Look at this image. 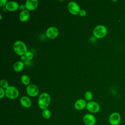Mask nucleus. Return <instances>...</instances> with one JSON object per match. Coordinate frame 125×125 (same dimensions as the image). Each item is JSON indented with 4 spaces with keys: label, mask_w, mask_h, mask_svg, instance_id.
<instances>
[{
    "label": "nucleus",
    "mask_w": 125,
    "mask_h": 125,
    "mask_svg": "<svg viewBox=\"0 0 125 125\" xmlns=\"http://www.w3.org/2000/svg\"><path fill=\"white\" fill-rule=\"evenodd\" d=\"M59 30L55 26L48 27L46 31V36L50 39H54L59 35Z\"/></svg>",
    "instance_id": "9"
},
{
    "label": "nucleus",
    "mask_w": 125,
    "mask_h": 125,
    "mask_svg": "<svg viewBox=\"0 0 125 125\" xmlns=\"http://www.w3.org/2000/svg\"><path fill=\"white\" fill-rule=\"evenodd\" d=\"M5 96L9 99L14 100L17 98L19 95L18 89L14 86H9L5 89Z\"/></svg>",
    "instance_id": "4"
},
{
    "label": "nucleus",
    "mask_w": 125,
    "mask_h": 125,
    "mask_svg": "<svg viewBox=\"0 0 125 125\" xmlns=\"http://www.w3.org/2000/svg\"><path fill=\"white\" fill-rule=\"evenodd\" d=\"M68 9L71 14L74 15L78 14L81 10L79 4L74 1H71L68 3Z\"/></svg>",
    "instance_id": "7"
},
{
    "label": "nucleus",
    "mask_w": 125,
    "mask_h": 125,
    "mask_svg": "<svg viewBox=\"0 0 125 125\" xmlns=\"http://www.w3.org/2000/svg\"><path fill=\"white\" fill-rule=\"evenodd\" d=\"M83 121L86 125H94L96 124V119L93 114L88 113L84 115Z\"/></svg>",
    "instance_id": "10"
},
{
    "label": "nucleus",
    "mask_w": 125,
    "mask_h": 125,
    "mask_svg": "<svg viewBox=\"0 0 125 125\" xmlns=\"http://www.w3.org/2000/svg\"><path fill=\"white\" fill-rule=\"evenodd\" d=\"M13 49L15 53L20 56L25 55L28 51L26 44L21 41H17L15 42L13 45Z\"/></svg>",
    "instance_id": "2"
},
{
    "label": "nucleus",
    "mask_w": 125,
    "mask_h": 125,
    "mask_svg": "<svg viewBox=\"0 0 125 125\" xmlns=\"http://www.w3.org/2000/svg\"><path fill=\"white\" fill-rule=\"evenodd\" d=\"M21 105L25 108H29L32 105V102L29 98L27 96H22L20 99Z\"/></svg>",
    "instance_id": "14"
},
{
    "label": "nucleus",
    "mask_w": 125,
    "mask_h": 125,
    "mask_svg": "<svg viewBox=\"0 0 125 125\" xmlns=\"http://www.w3.org/2000/svg\"><path fill=\"white\" fill-rule=\"evenodd\" d=\"M25 4L27 10L33 11L37 8L38 1L37 0H27Z\"/></svg>",
    "instance_id": "11"
},
{
    "label": "nucleus",
    "mask_w": 125,
    "mask_h": 125,
    "mask_svg": "<svg viewBox=\"0 0 125 125\" xmlns=\"http://www.w3.org/2000/svg\"><path fill=\"white\" fill-rule=\"evenodd\" d=\"M93 35L98 39H102L106 36L107 33V30L104 25H98L93 29Z\"/></svg>",
    "instance_id": "3"
},
{
    "label": "nucleus",
    "mask_w": 125,
    "mask_h": 125,
    "mask_svg": "<svg viewBox=\"0 0 125 125\" xmlns=\"http://www.w3.org/2000/svg\"><path fill=\"white\" fill-rule=\"evenodd\" d=\"M86 109L88 111L92 113H98L100 110L99 104L94 101H90L87 103Z\"/></svg>",
    "instance_id": "6"
},
{
    "label": "nucleus",
    "mask_w": 125,
    "mask_h": 125,
    "mask_svg": "<svg viewBox=\"0 0 125 125\" xmlns=\"http://www.w3.org/2000/svg\"><path fill=\"white\" fill-rule=\"evenodd\" d=\"M1 19H2V15H1V14H0V20H1Z\"/></svg>",
    "instance_id": "27"
},
{
    "label": "nucleus",
    "mask_w": 125,
    "mask_h": 125,
    "mask_svg": "<svg viewBox=\"0 0 125 125\" xmlns=\"http://www.w3.org/2000/svg\"><path fill=\"white\" fill-rule=\"evenodd\" d=\"M87 103L86 101L83 99H80L77 100L74 104L75 108L78 110H81L83 109L86 107Z\"/></svg>",
    "instance_id": "13"
},
{
    "label": "nucleus",
    "mask_w": 125,
    "mask_h": 125,
    "mask_svg": "<svg viewBox=\"0 0 125 125\" xmlns=\"http://www.w3.org/2000/svg\"><path fill=\"white\" fill-rule=\"evenodd\" d=\"M30 17V13L28 10H25L20 12L19 14V19L21 21H26Z\"/></svg>",
    "instance_id": "15"
},
{
    "label": "nucleus",
    "mask_w": 125,
    "mask_h": 125,
    "mask_svg": "<svg viewBox=\"0 0 125 125\" xmlns=\"http://www.w3.org/2000/svg\"><path fill=\"white\" fill-rule=\"evenodd\" d=\"M24 63L21 61H17L13 65V69L16 72H20L24 68Z\"/></svg>",
    "instance_id": "16"
},
{
    "label": "nucleus",
    "mask_w": 125,
    "mask_h": 125,
    "mask_svg": "<svg viewBox=\"0 0 125 125\" xmlns=\"http://www.w3.org/2000/svg\"><path fill=\"white\" fill-rule=\"evenodd\" d=\"M21 60H22V61H25L26 59V57H25V55H22V56H21Z\"/></svg>",
    "instance_id": "26"
},
{
    "label": "nucleus",
    "mask_w": 125,
    "mask_h": 125,
    "mask_svg": "<svg viewBox=\"0 0 125 125\" xmlns=\"http://www.w3.org/2000/svg\"><path fill=\"white\" fill-rule=\"evenodd\" d=\"M79 14L81 17H84L86 15V11L84 9H81Z\"/></svg>",
    "instance_id": "23"
},
{
    "label": "nucleus",
    "mask_w": 125,
    "mask_h": 125,
    "mask_svg": "<svg viewBox=\"0 0 125 125\" xmlns=\"http://www.w3.org/2000/svg\"><path fill=\"white\" fill-rule=\"evenodd\" d=\"M51 97L49 94L43 92L40 94L38 99V105L40 109H46L50 104Z\"/></svg>",
    "instance_id": "1"
},
{
    "label": "nucleus",
    "mask_w": 125,
    "mask_h": 125,
    "mask_svg": "<svg viewBox=\"0 0 125 125\" xmlns=\"http://www.w3.org/2000/svg\"><path fill=\"white\" fill-rule=\"evenodd\" d=\"M42 116L45 119H48L51 117V113L50 111L47 108L42 110Z\"/></svg>",
    "instance_id": "18"
},
{
    "label": "nucleus",
    "mask_w": 125,
    "mask_h": 125,
    "mask_svg": "<svg viewBox=\"0 0 125 125\" xmlns=\"http://www.w3.org/2000/svg\"><path fill=\"white\" fill-rule=\"evenodd\" d=\"M108 121L111 125H119L121 121V116L118 112H113L109 115Z\"/></svg>",
    "instance_id": "5"
},
{
    "label": "nucleus",
    "mask_w": 125,
    "mask_h": 125,
    "mask_svg": "<svg viewBox=\"0 0 125 125\" xmlns=\"http://www.w3.org/2000/svg\"><path fill=\"white\" fill-rule=\"evenodd\" d=\"M21 83L24 85H29V83L30 82V79L28 75L26 74H24L22 75L21 78Z\"/></svg>",
    "instance_id": "17"
},
{
    "label": "nucleus",
    "mask_w": 125,
    "mask_h": 125,
    "mask_svg": "<svg viewBox=\"0 0 125 125\" xmlns=\"http://www.w3.org/2000/svg\"><path fill=\"white\" fill-rule=\"evenodd\" d=\"M19 9L22 11H24L25 10H26V7L25 5V4H21V5H20L19 6Z\"/></svg>",
    "instance_id": "25"
},
{
    "label": "nucleus",
    "mask_w": 125,
    "mask_h": 125,
    "mask_svg": "<svg viewBox=\"0 0 125 125\" xmlns=\"http://www.w3.org/2000/svg\"><path fill=\"white\" fill-rule=\"evenodd\" d=\"M8 2L7 0H0V6L2 7L3 6H5L6 3Z\"/></svg>",
    "instance_id": "24"
},
{
    "label": "nucleus",
    "mask_w": 125,
    "mask_h": 125,
    "mask_svg": "<svg viewBox=\"0 0 125 125\" xmlns=\"http://www.w3.org/2000/svg\"><path fill=\"white\" fill-rule=\"evenodd\" d=\"M0 87H2V88L5 89H6L7 88H8L9 86L8 81L4 79H2L0 81Z\"/></svg>",
    "instance_id": "20"
},
{
    "label": "nucleus",
    "mask_w": 125,
    "mask_h": 125,
    "mask_svg": "<svg viewBox=\"0 0 125 125\" xmlns=\"http://www.w3.org/2000/svg\"><path fill=\"white\" fill-rule=\"evenodd\" d=\"M25 56L26 57V60L29 61V60H31L33 58V54L30 52V51H27L25 54Z\"/></svg>",
    "instance_id": "21"
},
{
    "label": "nucleus",
    "mask_w": 125,
    "mask_h": 125,
    "mask_svg": "<svg viewBox=\"0 0 125 125\" xmlns=\"http://www.w3.org/2000/svg\"><path fill=\"white\" fill-rule=\"evenodd\" d=\"M19 4L15 1H8L5 5L6 10L9 11H15L19 9Z\"/></svg>",
    "instance_id": "12"
},
{
    "label": "nucleus",
    "mask_w": 125,
    "mask_h": 125,
    "mask_svg": "<svg viewBox=\"0 0 125 125\" xmlns=\"http://www.w3.org/2000/svg\"><path fill=\"white\" fill-rule=\"evenodd\" d=\"M4 89L2 87H0V98L2 99L5 95V91Z\"/></svg>",
    "instance_id": "22"
},
{
    "label": "nucleus",
    "mask_w": 125,
    "mask_h": 125,
    "mask_svg": "<svg viewBox=\"0 0 125 125\" xmlns=\"http://www.w3.org/2000/svg\"><path fill=\"white\" fill-rule=\"evenodd\" d=\"M26 92L30 97H36L39 93V89L38 87L34 84H30L27 85L26 87Z\"/></svg>",
    "instance_id": "8"
},
{
    "label": "nucleus",
    "mask_w": 125,
    "mask_h": 125,
    "mask_svg": "<svg viewBox=\"0 0 125 125\" xmlns=\"http://www.w3.org/2000/svg\"><path fill=\"white\" fill-rule=\"evenodd\" d=\"M84 97L86 101L90 102V101H91V100L93 98V94L91 92H90L89 91H87L85 92Z\"/></svg>",
    "instance_id": "19"
}]
</instances>
